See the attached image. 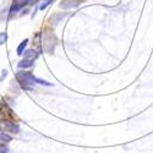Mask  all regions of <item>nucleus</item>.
I'll use <instances>...</instances> for the list:
<instances>
[{"instance_id": "f257e3e1", "label": "nucleus", "mask_w": 153, "mask_h": 153, "mask_svg": "<svg viewBox=\"0 0 153 153\" xmlns=\"http://www.w3.org/2000/svg\"><path fill=\"white\" fill-rule=\"evenodd\" d=\"M16 80L20 82L22 88L31 91L33 88V85L36 83V76L28 71H19L16 74Z\"/></svg>"}, {"instance_id": "f03ea898", "label": "nucleus", "mask_w": 153, "mask_h": 153, "mask_svg": "<svg viewBox=\"0 0 153 153\" xmlns=\"http://www.w3.org/2000/svg\"><path fill=\"white\" fill-rule=\"evenodd\" d=\"M5 131L10 134H19L20 132V126L12 121H7L5 124Z\"/></svg>"}, {"instance_id": "7ed1b4c3", "label": "nucleus", "mask_w": 153, "mask_h": 153, "mask_svg": "<svg viewBox=\"0 0 153 153\" xmlns=\"http://www.w3.org/2000/svg\"><path fill=\"white\" fill-rule=\"evenodd\" d=\"M33 65V60L32 59H27V58H23L22 60H20L17 62V68L19 69H27L31 68Z\"/></svg>"}, {"instance_id": "20e7f679", "label": "nucleus", "mask_w": 153, "mask_h": 153, "mask_svg": "<svg viewBox=\"0 0 153 153\" xmlns=\"http://www.w3.org/2000/svg\"><path fill=\"white\" fill-rule=\"evenodd\" d=\"M27 44H28V39H27V38H26V39H23V41L19 44V47H17V55H19V56H21V55L25 53V49H26Z\"/></svg>"}, {"instance_id": "39448f33", "label": "nucleus", "mask_w": 153, "mask_h": 153, "mask_svg": "<svg viewBox=\"0 0 153 153\" xmlns=\"http://www.w3.org/2000/svg\"><path fill=\"white\" fill-rule=\"evenodd\" d=\"M23 55H25V58H27V59H32V60H34V59H37V58H38V53L36 52V50H33V49L25 50Z\"/></svg>"}, {"instance_id": "423d86ee", "label": "nucleus", "mask_w": 153, "mask_h": 153, "mask_svg": "<svg viewBox=\"0 0 153 153\" xmlns=\"http://www.w3.org/2000/svg\"><path fill=\"white\" fill-rule=\"evenodd\" d=\"M12 141V137L6 134V131H1L0 130V142H5V143H9Z\"/></svg>"}, {"instance_id": "0eeeda50", "label": "nucleus", "mask_w": 153, "mask_h": 153, "mask_svg": "<svg viewBox=\"0 0 153 153\" xmlns=\"http://www.w3.org/2000/svg\"><path fill=\"white\" fill-rule=\"evenodd\" d=\"M20 9H21L20 3H14V4H12V6H11V9H10V15L16 14V12H17Z\"/></svg>"}, {"instance_id": "6e6552de", "label": "nucleus", "mask_w": 153, "mask_h": 153, "mask_svg": "<svg viewBox=\"0 0 153 153\" xmlns=\"http://www.w3.org/2000/svg\"><path fill=\"white\" fill-rule=\"evenodd\" d=\"M6 41H7V34H6V32H0V45L5 44Z\"/></svg>"}, {"instance_id": "1a4fd4ad", "label": "nucleus", "mask_w": 153, "mask_h": 153, "mask_svg": "<svg viewBox=\"0 0 153 153\" xmlns=\"http://www.w3.org/2000/svg\"><path fill=\"white\" fill-rule=\"evenodd\" d=\"M0 153H9V147L5 142H0Z\"/></svg>"}, {"instance_id": "9d476101", "label": "nucleus", "mask_w": 153, "mask_h": 153, "mask_svg": "<svg viewBox=\"0 0 153 153\" xmlns=\"http://www.w3.org/2000/svg\"><path fill=\"white\" fill-rule=\"evenodd\" d=\"M36 1H37V0H21V1H20L21 9H22L23 6H26V5H30V4L33 5V3H36Z\"/></svg>"}, {"instance_id": "9b49d317", "label": "nucleus", "mask_w": 153, "mask_h": 153, "mask_svg": "<svg viewBox=\"0 0 153 153\" xmlns=\"http://www.w3.org/2000/svg\"><path fill=\"white\" fill-rule=\"evenodd\" d=\"M36 83H39V85H43V86H52V83H49V82H47V81H44V80H41V79H38V77H36Z\"/></svg>"}, {"instance_id": "f8f14e48", "label": "nucleus", "mask_w": 153, "mask_h": 153, "mask_svg": "<svg viewBox=\"0 0 153 153\" xmlns=\"http://www.w3.org/2000/svg\"><path fill=\"white\" fill-rule=\"evenodd\" d=\"M50 3H52V1H50V0H45L44 3H42V4L39 5V10H45V7H47V6H48Z\"/></svg>"}, {"instance_id": "ddd939ff", "label": "nucleus", "mask_w": 153, "mask_h": 153, "mask_svg": "<svg viewBox=\"0 0 153 153\" xmlns=\"http://www.w3.org/2000/svg\"><path fill=\"white\" fill-rule=\"evenodd\" d=\"M6 75H7V71H6V70H4V71H3V74H1V76H0V81H3V80H5V77H6Z\"/></svg>"}, {"instance_id": "4468645a", "label": "nucleus", "mask_w": 153, "mask_h": 153, "mask_svg": "<svg viewBox=\"0 0 153 153\" xmlns=\"http://www.w3.org/2000/svg\"><path fill=\"white\" fill-rule=\"evenodd\" d=\"M50 1H53V0H50Z\"/></svg>"}]
</instances>
